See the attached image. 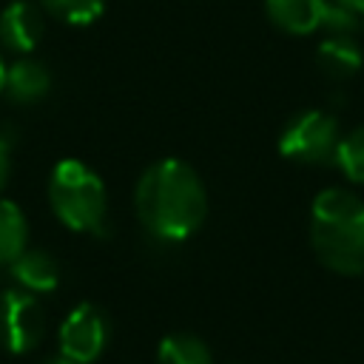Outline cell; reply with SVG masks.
Listing matches in <instances>:
<instances>
[{"mask_svg":"<svg viewBox=\"0 0 364 364\" xmlns=\"http://www.w3.org/2000/svg\"><path fill=\"white\" fill-rule=\"evenodd\" d=\"M134 208L154 239L185 242L208 216V191L188 162L165 156L142 171L134 191Z\"/></svg>","mask_w":364,"mask_h":364,"instance_id":"obj_1","label":"cell"},{"mask_svg":"<svg viewBox=\"0 0 364 364\" xmlns=\"http://www.w3.org/2000/svg\"><path fill=\"white\" fill-rule=\"evenodd\" d=\"M310 242L324 267L341 276H361L364 202L344 188L321 191L310 208Z\"/></svg>","mask_w":364,"mask_h":364,"instance_id":"obj_2","label":"cell"},{"mask_svg":"<svg viewBox=\"0 0 364 364\" xmlns=\"http://www.w3.org/2000/svg\"><path fill=\"white\" fill-rule=\"evenodd\" d=\"M48 205L60 225L74 233H105L108 228L105 182L82 159H60L51 168Z\"/></svg>","mask_w":364,"mask_h":364,"instance_id":"obj_3","label":"cell"},{"mask_svg":"<svg viewBox=\"0 0 364 364\" xmlns=\"http://www.w3.org/2000/svg\"><path fill=\"white\" fill-rule=\"evenodd\" d=\"M338 122L324 111H299L279 136V154L301 165H327L336 159Z\"/></svg>","mask_w":364,"mask_h":364,"instance_id":"obj_4","label":"cell"},{"mask_svg":"<svg viewBox=\"0 0 364 364\" xmlns=\"http://www.w3.org/2000/svg\"><path fill=\"white\" fill-rule=\"evenodd\" d=\"M46 316L34 293L11 287L0 293V344L9 353H28L40 344Z\"/></svg>","mask_w":364,"mask_h":364,"instance_id":"obj_5","label":"cell"},{"mask_svg":"<svg viewBox=\"0 0 364 364\" xmlns=\"http://www.w3.org/2000/svg\"><path fill=\"white\" fill-rule=\"evenodd\" d=\"M57 341H60V355L63 358H68L74 364L97 361L100 353L108 344V318H105V313L91 301L77 304L63 318Z\"/></svg>","mask_w":364,"mask_h":364,"instance_id":"obj_6","label":"cell"},{"mask_svg":"<svg viewBox=\"0 0 364 364\" xmlns=\"http://www.w3.org/2000/svg\"><path fill=\"white\" fill-rule=\"evenodd\" d=\"M46 34L43 14L28 0H11L0 11V46H6L14 54L28 57Z\"/></svg>","mask_w":364,"mask_h":364,"instance_id":"obj_7","label":"cell"},{"mask_svg":"<svg viewBox=\"0 0 364 364\" xmlns=\"http://www.w3.org/2000/svg\"><path fill=\"white\" fill-rule=\"evenodd\" d=\"M330 3L327 0H264L267 20L287 34H313L324 26Z\"/></svg>","mask_w":364,"mask_h":364,"instance_id":"obj_8","label":"cell"},{"mask_svg":"<svg viewBox=\"0 0 364 364\" xmlns=\"http://www.w3.org/2000/svg\"><path fill=\"white\" fill-rule=\"evenodd\" d=\"M51 91V74L40 60L31 57H20L17 63H11L6 68V85L3 94L17 102V105H31L40 102L46 94Z\"/></svg>","mask_w":364,"mask_h":364,"instance_id":"obj_9","label":"cell"},{"mask_svg":"<svg viewBox=\"0 0 364 364\" xmlns=\"http://www.w3.org/2000/svg\"><path fill=\"white\" fill-rule=\"evenodd\" d=\"M9 267L11 279L28 293H51L60 284V264L46 250H23Z\"/></svg>","mask_w":364,"mask_h":364,"instance_id":"obj_10","label":"cell"},{"mask_svg":"<svg viewBox=\"0 0 364 364\" xmlns=\"http://www.w3.org/2000/svg\"><path fill=\"white\" fill-rule=\"evenodd\" d=\"M316 63H318V68L324 74H330L336 80H347V77H353L361 68L364 54L353 43V37H347V34H330L327 40L318 43Z\"/></svg>","mask_w":364,"mask_h":364,"instance_id":"obj_11","label":"cell"},{"mask_svg":"<svg viewBox=\"0 0 364 364\" xmlns=\"http://www.w3.org/2000/svg\"><path fill=\"white\" fill-rule=\"evenodd\" d=\"M28 239V225L17 202L0 199V264H11L23 250Z\"/></svg>","mask_w":364,"mask_h":364,"instance_id":"obj_12","label":"cell"},{"mask_svg":"<svg viewBox=\"0 0 364 364\" xmlns=\"http://www.w3.org/2000/svg\"><path fill=\"white\" fill-rule=\"evenodd\" d=\"M156 361L159 364H213L208 344L202 338L191 336V333H171V336H165L159 341Z\"/></svg>","mask_w":364,"mask_h":364,"instance_id":"obj_13","label":"cell"},{"mask_svg":"<svg viewBox=\"0 0 364 364\" xmlns=\"http://www.w3.org/2000/svg\"><path fill=\"white\" fill-rule=\"evenodd\" d=\"M46 14L68 26H91L102 17L105 0H40Z\"/></svg>","mask_w":364,"mask_h":364,"instance_id":"obj_14","label":"cell"},{"mask_svg":"<svg viewBox=\"0 0 364 364\" xmlns=\"http://www.w3.org/2000/svg\"><path fill=\"white\" fill-rule=\"evenodd\" d=\"M347 179L361 182L364 185V125H358L355 131H350L347 136L338 139L336 148V159H333Z\"/></svg>","mask_w":364,"mask_h":364,"instance_id":"obj_15","label":"cell"},{"mask_svg":"<svg viewBox=\"0 0 364 364\" xmlns=\"http://www.w3.org/2000/svg\"><path fill=\"white\" fill-rule=\"evenodd\" d=\"M9 171H11V142L0 134V188L9 179Z\"/></svg>","mask_w":364,"mask_h":364,"instance_id":"obj_16","label":"cell"},{"mask_svg":"<svg viewBox=\"0 0 364 364\" xmlns=\"http://www.w3.org/2000/svg\"><path fill=\"white\" fill-rule=\"evenodd\" d=\"M336 3L350 9V11H355V14H364V0H336Z\"/></svg>","mask_w":364,"mask_h":364,"instance_id":"obj_17","label":"cell"},{"mask_svg":"<svg viewBox=\"0 0 364 364\" xmlns=\"http://www.w3.org/2000/svg\"><path fill=\"white\" fill-rule=\"evenodd\" d=\"M6 63H3V57H0V94H3V85H6Z\"/></svg>","mask_w":364,"mask_h":364,"instance_id":"obj_18","label":"cell"},{"mask_svg":"<svg viewBox=\"0 0 364 364\" xmlns=\"http://www.w3.org/2000/svg\"><path fill=\"white\" fill-rule=\"evenodd\" d=\"M46 364H74V361H68V358L60 355V358H51V361H46Z\"/></svg>","mask_w":364,"mask_h":364,"instance_id":"obj_19","label":"cell"}]
</instances>
